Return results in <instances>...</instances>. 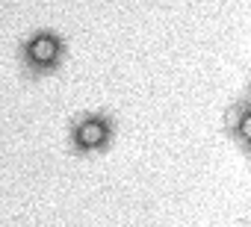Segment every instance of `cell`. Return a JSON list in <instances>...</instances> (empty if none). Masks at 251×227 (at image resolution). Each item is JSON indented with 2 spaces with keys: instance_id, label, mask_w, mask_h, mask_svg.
<instances>
[{
  "instance_id": "obj_1",
  "label": "cell",
  "mask_w": 251,
  "mask_h": 227,
  "mask_svg": "<svg viewBox=\"0 0 251 227\" xmlns=\"http://www.w3.org/2000/svg\"><path fill=\"white\" fill-rule=\"evenodd\" d=\"M106 139H109V127L103 118H86L74 130V142L80 151H95V148L106 145Z\"/></svg>"
},
{
  "instance_id": "obj_2",
  "label": "cell",
  "mask_w": 251,
  "mask_h": 227,
  "mask_svg": "<svg viewBox=\"0 0 251 227\" xmlns=\"http://www.w3.org/2000/svg\"><path fill=\"white\" fill-rule=\"evenodd\" d=\"M27 56H30L33 65L50 68V65L59 59V42H56L53 36H48V33H39V36L27 45Z\"/></svg>"
},
{
  "instance_id": "obj_3",
  "label": "cell",
  "mask_w": 251,
  "mask_h": 227,
  "mask_svg": "<svg viewBox=\"0 0 251 227\" xmlns=\"http://www.w3.org/2000/svg\"><path fill=\"white\" fill-rule=\"evenodd\" d=\"M233 136L239 139L242 148H251V103H245L236 112V118H233Z\"/></svg>"
}]
</instances>
